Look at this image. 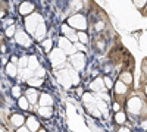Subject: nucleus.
Returning a JSON list of instances; mask_svg holds the SVG:
<instances>
[{"label": "nucleus", "instance_id": "nucleus-32", "mask_svg": "<svg viewBox=\"0 0 147 132\" xmlns=\"http://www.w3.org/2000/svg\"><path fill=\"white\" fill-rule=\"evenodd\" d=\"M13 34H15V27H13V25H10V27L6 29V35H7V37H12Z\"/></svg>", "mask_w": 147, "mask_h": 132}, {"label": "nucleus", "instance_id": "nucleus-41", "mask_svg": "<svg viewBox=\"0 0 147 132\" xmlns=\"http://www.w3.org/2000/svg\"><path fill=\"white\" fill-rule=\"evenodd\" d=\"M119 109H121V106H119L118 103H115V104H113V110H115V112H119Z\"/></svg>", "mask_w": 147, "mask_h": 132}, {"label": "nucleus", "instance_id": "nucleus-14", "mask_svg": "<svg viewBox=\"0 0 147 132\" xmlns=\"http://www.w3.org/2000/svg\"><path fill=\"white\" fill-rule=\"evenodd\" d=\"M38 101H40V106H52L53 104V98L49 94H41Z\"/></svg>", "mask_w": 147, "mask_h": 132}, {"label": "nucleus", "instance_id": "nucleus-21", "mask_svg": "<svg viewBox=\"0 0 147 132\" xmlns=\"http://www.w3.org/2000/svg\"><path fill=\"white\" fill-rule=\"evenodd\" d=\"M115 122L119 123V125L125 123V122H127V116H125V113H124V112H116V115H115Z\"/></svg>", "mask_w": 147, "mask_h": 132}, {"label": "nucleus", "instance_id": "nucleus-1", "mask_svg": "<svg viewBox=\"0 0 147 132\" xmlns=\"http://www.w3.org/2000/svg\"><path fill=\"white\" fill-rule=\"evenodd\" d=\"M41 21L43 19H41V16L38 13H31L30 16H27L25 18V28H27V31L31 32V34H35V29H37V27H38V23Z\"/></svg>", "mask_w": 147, "mask_h": 132}, {"label": "nucleus", "instance_id": "nucleus-5", "mask_svg": "<svg viewBox=\"0 0 147 132\" xmlns=\"http://www.w3.org/2000/svg\"><path fill=\"white\" fill-rule=\"evenodd\" d=\"M141 107H143V103L138 97H132L129 98L128 101V110L132 113V115H138L140 110H141Z\"/></svg>", "mask_w": 147, "mask_h": 132}, {"label": "nucleus", "instance_id": "nucleus-18", "mask_svg": "<svg viewBox=\"0 0 147 132\" xmlns=\"http://www.w3.org/2000/svg\"><path fill=\"white\" fill-rule=\"evenodd\" d=\"M6 72H7V75L9 76H15L16 75V72H18V68H16V63H9L7 66H6Z\"/></svg>", "mask_w": 147, "mask_h": 132}, {"label": "nucleus", "instance_id": "nucleus-16", "mask_svg": "<svg viewBox=\"0 0 147 132\" xmlns=\"http://www.w3.org/2000/svg\"><path fill=\"white\" fill-rule=\"evenodd\" d=\"M115 90H116L118 94H125L128 88H127V84H125L124 81H119V82L115 84Z\"/></svg>", "mask_w": 147, "mask_h": 132}, {"label": "nucleus", "instance_id": "nucleus-39", "mask_svg": "<svg viewBox=\"0 0 147 132\" xmlns=\"http://www.w3.org/2000/svg\"><path fill=\"white\" fill-rule=\"evenodd\" d=\"M103 28H105V23H103V22H97V23H96V29H97V31H102Z\"/></svg>", "mask_w": 147, "mask_h": 132}, {"label": "nucleus", "instance_id": "nucleus-8", "mask_svg": "<svg viewBox=\"0 0 147 132\" xmlns=\"http://www.w3.org/2000/svg\"><path fill=\"white\" fill-rule=\"evenodd\" d=\"M15 40H16V43H18V44H21V46H30V44H31L30 37H28V35H27L25 32H22V31H18V32H16Z\"/></svg>", "mask_w": 147, "mask_h": 132}, {"label": "nucleus", "instance_id": "nucleus-43", "mask_svg": "<svg viewBox=\"0 0 147 132\" xmlns=\"http://www.w3.org/2000/svg\"><path fill=\"white\" fill-rule=\"evenodd\" d=\"M119 131H121V132H129V129H128V128H124V126H122Z\"/></svg>", "mask_w": 147, "mask_h": 132}, {"label": "nucleus", "instance_id": "nucleus-40", "mask_svg": "<svg viewBox=\"0 0 147 132\" xmlns=\"http://www.w3.org/2000/svg\"><path fill=\"white\" fill-rule=\"evenodd\" d=\"M97 47H99L100 50H103L105 49V41H97Z\"/></svg>", "mask_w": 147, "mask_h": 132}, {"label": "nucleus", "instance_id": "nucleus-7", "mask_svg": "<svg viewBox=\"0 0 147 132\" xmlns=\"http://www.w3.org/2000/svg\"><path fill=\"white\" fill-rule=\"evenodd\" d=\"M72 65L77 70H81L85 66V56L82 53H77L72 56Z\"/></svg>", "mask_w": 147, "mask_h": 132}, {"label": "nucleus", "instance_id": "nucleus-42", "mask_svg": "<svg viewBox=\"0 0 147 132\" xmlns=\"http://www.w3.org/2000/svg\"><path fill=\"white\" fill-rule=\"evenodd\" d=\"M19 131H21V132H27V131H30V128H24V126H21Z\"/></svg>", "mask_w": 147, "mask_h": 132}, {"label": "nucleus", "instance_id": "nucleus-11", "mask_svg": "<svg viewBox=\"0 0 147 132\" xmlns=\"http://www.w3.org/2000/svg\"><path fill=\"white\" fill-rule=\"evenodd\" d=\"M103 87H106L105 85V79H102V78H96L91 84H90V88L93 90V91H102L103 90Z\"/></svg>", "mask_w": 147, "mask_h": 132}, {"label": "nucleus", "instance_id": "nucleus-22", "mask_svg": "<svg viewBox=\"0 0 147 132\" xmlns=\"http://www.w3.org/2000/svg\"><path fill=\"white\" fill-rule=\"evenodd\" d=\"M38 113H40L41 116H44V117H49V116L52 115V109H50L49 106H40Z\"/></svg>", "mask_w": 147, "mask_h": 132}, {"label": "nucleus", "instance_id": "nucleus-33", "mask_svg": "<svg viewBox=\"0 0 147 132\" xmlns=\"http://www.w3.org/2000/svg\"><path fill=\"white\" fill-rule=\"evenodd\" d=\"M44 74H46V70H44L43 68H38V69H37V72H35V76L43 78V76H44Z\"/></svg>", "mask_w": 147, "mask_h": 132}, {"label": "nucleus", "instance_id": "nucleus-38", "mask_svg": "<svg viewBox=\"0 0 147 132\" xmlns=\"http://www.w3.org/2000/svg\"><path fill=\"white\" fill-rule=\"evenodd\" d=\"M62 32H65V34H71L72 29H71L68 25H65V23H63V25H62Z\"/></svg>", "mask_w": 147, "mask_h": 132}, {"label": "nucleus", "instance_id": "nucleus-26", "mask_svg": "<svg viewBox=\"0 0 147 132\" xmlns=\"http://www.w3.org/2000/svg\"><path fill=\"white\" fill-rule=\"evenodd\" d=\"M21 76H22V78H27V79H30V78L32 76V69H31V68H28V69H24V70L21 72Z\"/></svg>", "mask_w": 147, "mask_h": 132}, {"label": "nucleus", "instance_id": "nucleus-34", "mask_svg": "<svg viewBox=\"0 0 147 132\" xmlns=\"http://www.w3.org/2000/svg\"><path fill=\"white\" fill-rule=\"evenodd\" d=\"M74 46H75V49H77V50H81V52L85 50V49H84V43H81V41H80V43H75Z\"/></svg>", "mask_w": 147, "mask_h": 132}, {"label": "nucleus", "instance_id": "nucleus-29", "mask_svg": "<svg viewBox=\"0 0 147 132\" xmlns=\"http://www.w3.org/2000/svg\"><path fill=\"white\" fill-rule=\"evenodd\" d=\"M68 38L72 41V43H77L80 38H78V34H75V32H71V34H68Z\"/></svg>", "mask_w": 147, "mask_h": 132}, {"label": "nucleus", "instance_id": "nucleus-3", "mask_svg": "<svg viewBox=\"0 0 147 132\" xmlns=\"http://www.w3.org/2000/svg\"><path fill=\"white\" fill-rule=\"evenodd\" d=\"M69 25L72 28H77L80 31H84L85 28H87V21H85V18L82 15H74L69 18Z\"/></svg>", "mask_w": 147, "mask_h": 132}, {"label": "nucleus", "instance_id": "nucleus-12", "mask_svg": "<svg viewBox=\"0 0 147 132\" xmlns=\"http://www.w3.org/2000/svg\"><path fill=\"white\" fill-rule=\"evenodd\" d=\"M10 122H12V125H13L15 128H21L22 125H24V116L22 115H18V113H15V115H12V117H10Z\"/></svg>", "mask_w": 147, "mask_h": 132}, {"label": "nucleus", "instance_id": "nucleus-13", "mask_svg": "<svg viewBox=\"0 0 147 132\" xmlns=\"http://www.w3.org/2000/svg\"><path fill=\"white\" fill-rule=\"evenodd\" d=\"M27 126L30 128V131H37V129L40 128V123L37 122V119H35V117L30 116V117L27 119Z\"/></svg>", "mask_w": 147, "mask_h": 132}, {"label": "nucleus", "instance_id": "nucleus-24", "mask_svg": "<svg viewBox=\"0 0 147 132\" xmlns=\"http://www.w3.org/2000/svg\"><path fill=\"white\" fill-rule=\"evenodd\" d=\"M82 100H84V103H85V104H88V103H96L97 97H94L93 94L85 92V94H82Z\"/></svg>", "mask_w": 147, "mask_h": 132}, {"label": "nucleus", "instance_id": "nucleus-20", "mask_svg": "<svg viewBox=\"0 0 147 132\" xmlns=\"http://www.w3.org/2000/svg\"><path fill=\"white\" fill-rule=\"evenodd\" d=\"M37 95H38V94H37V91H35L34 88H30V90L27 91V97H28V100H30L31 104H34V103L37 101Z\"/></svg>", "mask_w": 147, "mask_h": 132}, {"label": "nucleus", "instance_id": "nucleus-31", "mask_svg": "<svg viewBox=\"0 0 147 132\" xmlns=\"http://www.w3.org/2000/svg\"><path fill=\"white\" fill-rule=\"evenodd\" d=\"M72 7H74V9H77V10H80V9L82 7V5H81L80 0H74V2H72Z\"/></svg>", "mask_w": 147, "mask_h": 132}, {"label": "nucleus", "instance_id": "nucleus-27", "mask_svg": "<svg viewBox=\"0 0 147 132\" xmlns=\"http://www.w3.org/2000/svg\"><path fill=\"white\" fill-rule=\"evenodd\" d=\"M78 38H80V41H81V43H84V44H85V43L88 41V35L85 34L84 31H80V32H78Z\"/></svg>", "mask_w": 147, "mask_h": 132}, {"label": "nucleus", "instance_id": "nucleus-23", "mask_svg": "<svg viewBox=\"0 0 147 132\" xmlns=\"http://www.w3.org/2000/svg\"><path fill=\"white\" fill-rule=\"evenodd\" d=\"M28 68H31L32 70H34V69H38V60H37L35 56L28 57Z\"/></svg>", "mask_w": 147, "mask_h": 132}, {"label": "nucleus", "instance_id": "nucleus-28", "mask_svg": "<svg viewBox=\"0 0 147 132\" xmlns=\"http://www.w3.org/2000/svg\"><path fill=\"white\" fill-rule=\"evenodd\" d=\"M43 47H44L46 52H50V50H52V40L47 38L46 41H43Z\"/></svg>", "mask_w": 147, "mask_h": 132}, {"label": "nucleus", "instance_id": "nucleus-25", "mask_svg": "<svg viewBox=\"0 0 147 132\" xmlns=\"http://www.w3.org/2000/svg\"><path fill=\"white\" fill-rule=\"evenodd\" d=\"M121 81H124L125 84H131V82H132V76H131V74H128V72H124V74L121 75Z\"/></svg>", "mask_w": 147, "mask_h": 132}, {"label": "nucleus", "instance_id": "nucleus-37", "mask_svg": "<svg viewBox=\"0 0 147 132\" xmlns=\"http://www.w3.org/2000/svg\"><path fill=\"white\" fill-rule=\"evenodd\" d=\"M105 85H106V88H112V79L105 78Z\"/></svg>", "mask_w": 147, "mask_h": 132}, {"label": "nucleus", "instance_id": "nucleus-9", "mask_svg": "<svg viewBox=\"0 0 147 132\" xmlns=\"http://www.w3.org/2000/svg\"><path fill=\"white\" fill-rule=\"evenodd\" d=\"M32 10H34V5L31 2H24L19 6V13L21 15H31Z\"/></svg>", "mask_w": 147, "mask_h": 132}, {"label": "nucleus", "instance_id": "nucleus-10", "mask_svg": "<svg viewBox=\"0 0 147 132\" xmlns=\"http://www.w3.org/2000/svg\"><path fill=\"white\" fill-rule=\"evenodd\" d=\"M46 32H47V28H46V25H44V22L41 21V22L38 23V27H37L34 35H35L37 40H43V38L46 37Z\"/></svg>", "mask_w": 147, "mask_h": 132}, {"label": "nucleus", "instance_id": "nucleus-45", "mask_svg": "<svg viewBox=\"0 0 147 132\" xmlns=\"http://www.w3.org/2000/svg\"><path fill=\"white\" fill-rule=\"evenodd\" d=\"M144 90H146V94H147V85H146V88H144Z\"/></svg>", "mask_w": 147, "mask_h": 132}, {"label": "nucleus", "instance_id": "nucleus-44", "mask_svg": "<svg viewBox=\"0 0 147 132\" xmlns=\"http://www.w3.org/2000/svg\"><path fill=\"white\" fill-rule=\"evenodd\" d=\"M143 128H147V121H144V122H143Z\"/></svg>", "mask_w": 147, "mask_h": 132}, {"label": "nucleus", "instance_id": "nucleus-15", "mask_svg": "<svg viewBox=\"0 0 147 132\" xmlns=\"http://www.w3.org/2000/svg\"><path fill=\"white\" fill-rule=\"evenodd\" d=\"M27 81H28V85L30 87H40V85H43V78H40V76H35V78L31 76Z\"/></svg>", "mask_w": 147, "mask_h": 132}, {"label": "nucleus", "instance_id": "nucleus-36", "mask_svg": "<svg viewBox=\"0 0 147 132\" xmlns=\"http://www.w3.org/2000/svg\"><path fill=\"white\" fill-rule=\"evenodd\" d=\"M146 2H147V0H134V3H136L137 7H143Z\"/></svg>", "mask_w": 147, "mask_h": 132}, {"label": "nucleus", "instance_id": "nucleus-17", "mask_svg": "<svg viewBox=\"0 0 147 132\" xmlns=\"http://www.w3.org/2000/svg\"><path fill=\"white\" fill-rule=\"evenodd\" d=\"M96 104H97V107L102 110V113L103 115H107V104H106V100L103 98V100H100L99 97H97V100H96Z\"/></svg>", "mask_w": 147, "mask_h": 132}, {"label": "nucleus", "instance_id": "nucleus-35", "mask_svg": "<svg viewBox=\"0 0 147 132\" xmlns=\"http://www.w3.org/2000/svg\"><path fill=\"white\" fill-rule=\"evenodd\" d=\"M19 66H28V57H22L19 60Z\"/></svg>", "mask_w": 147, "mask_h": 132}, {"label": "nucleus", "instance_id": "nucleus-19", "mask_svg": "<svg viewBox=\"0 0 147 132\" xmlns=\"http://www.w3.org/2000/svg\"><path fill=\"white\" fill-rule=\"evenodd\" d=\"M18 103H19V107L22 110H28L30 109V100H28V97H19Z\"/></svg>", "mask_w": 147, "mask_h": 132}, {"label": "nucleus", "instance_id": "nucleus-6", "mask_svg": "<svg viewBox=\"0 0 147 132\" xmlns=\"http://www.w3.org/2000/svg\"><path fill=\"white\" fill-rule=\"evenodd\" d=\"M59 47L60 49H63L66 52V54H74V52H75V46H72V41L66 37V38H60L59 40Z\"/></svg>", "mask_w": 147, "mask_h": 132}, {"label": "nucleus", "instance_id": "nucleus-30", "mask_svg": "<svg viewBox=\"0 0 147 132\" xmlns=\"http://www.w3.org/2000/svg\"><path fill=\"white\" fill-rule=\"evenodd\" d=\"M12 94H13V97L19 98V95H21V88H19V87H13V88H12Z\"/></svg>", "mask_w": 147, "mask_h": 132}, {"label": "nucleus", "instance_id": "nucleus-2", "mask_svg": "<svg viewBox=\"0 0 147 132\" xmlns=\"http://www.w3.org/2000/svg\"><path fill=\"white\" fill-rule=\"evenodd\" d=\"M65 59H66V52L63 49H55L52 53H50V62L53 66H59V65H62L65 62Z\"/></svg>", "mask_w": 147, "mask_h": 132}, {"label": "nucleus", "instance_id": "nucleus-4", "mask_svg": "<svg viewBox=\"0 0 147 132\" xmlns=\"http://www.w3.org/2000/svg\"><path fill=\"white\" fill-rule=\"evenodd\" d=\"M56 76H57L59 82L62 84L65 88H69L72 84H74L72 75H71V72H68V70H57V72H56Z\"/></svg>", "mask_w": 147, "mask_h": 132}]
</instances>
